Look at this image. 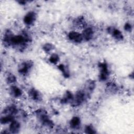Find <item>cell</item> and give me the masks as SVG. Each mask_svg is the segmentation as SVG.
Returning <instances> with one entry per match:
<instances>
[{
  "mask_svg": "<svg viewBox=\"0 0 134 134\" xmlns=\"http://www.w3.org/2000/svg\"><path fill=\"white\" fill-rule=\"evenodd\" d=\"M15 119V116L12 115H2L0 121L2 125L9 124Z\"/></svg>",
  "mask_w": 134,
  "mask_h": 134,
  "instance_id": "21",
  "label": "cell"
},
{
  "mask_svg": "<svg viewBox=\"0 0 134 134\" xmlns=\"http://www.w3.org/2000/svg\"><path fill=\"white\" fill-rule=\"evenodd\" d=\"M28 95L29 97L35 102L39 103L42 100L43 97L41 93L36 88L32 87L29 88L28 91Z\"/></svg>",
  "mask_w": 134,
  "mask_h": 134,
  "instance_id": "9",
  "label": "cell"
},
{
  "mask_svg": "<svg viewBox=\"0 0 134 134\" xmlns=\"http://www.w3.org/2000/svg\"><path fill=\"white\" fill-rule=\"evenodd\" d=\"M14 35V32L10 29H6L4 31L2 37V42L5 47H12V40Z\"/></svg>",
  "mask_w": 134,
  "mask_h": 134,
  "instance_id": "10",
  "label": "cell"
},
{
  "mask_svg": "<svg viewBox=\"0 0 134 134\" xmlns=\"http://www.w3.org/2000/svg\"><path fill=\"white\" fill-rule=\"evenodd\" d=\"M58 69L61 72L63 76L65 78H68L70 75V72L68 67L64 64L60 63L58 64Z\"/></svg>",
  "mask_w": 134,
  "mask_h": 134,
  "instance_id": "18",
  "label": "cell"
},
{
  "mask_svg": "<svg viewBox=\"0 0 134 134\" xmlns=\"http://www.w3.org/2000/svg\"><path fill=\"white\" fill-rule=\"evenodd\" d=\"M84 131L86 133H90V134H93L96 133V131L95 129V128L93 127L92 125H87L84 127Z\"/></svg>",
  "mask_w": 134,
  "mask_h": 134,
  "instance_id": "24",
  "label": "cell"
},
{
  "mask_svg": "<svg viewBox=\"0 0 134 134\" xmlns=\"http://www.w3.org/2000/svg\"><path fill=\"white\" fill-rule=\"evenodd\" d=\"M18 113L16 106L14 104L9 105L6 106L2 111V115H12L15 116Z\"/></svg>",
  "mask_w": 134,
  "mask_h": 134,
  "instance_id": "13",
  "label": "cell"
},
{
  "mask_svg": "<svg viewBox=\"0 0 134 134\" xmlns=\"http://www.w3.org/2000/svg\"><path fill=\"white\" fill-rule=\"evenodd\" d=\"M55 49V46L51 43L47 42L43 44L42 46V49L43 51L47 53H50L53 51Z\"/></svg>",
  "mask_w": 134,
  "mask_h": 134,
  "instance_id": "22",
  "label": "cell"
},
{
  "mask_svg": "<svg viewBox=\"0 0 134 134\" xmlns=\"http://www.w3.org/2000/svg\"><path fill=\"white\" fill-rule=\"evenodd\" d=\"M5 81L9 85H14L17 81V77L13 73L9 72L6 74Z\"/></svg>",
  "mask_w": 134,
  "mask_h": 134,
  "instance_id": "20",
  "label": "cell"
},
{
  "mask_svg": "<svg viewBox=\"0 0 134 134\" xmlns=\"http://www.w3.org/2000/svg\"><path fill=\"white\" fill-rule=\"evenodd\" d=\"M124 30L128 32H130L132 30V25L129 22H126L124 26Z\"/></svg>",
  "mask_w": 134,
  "mask_h": 134,
  "instance_id": "25",
  "label": "cell"
},
{
  "mask_svg": "<svg viewBox=\"0 0 134 134\" xmlns=\"http://www.w3.org/2000/svg\"><path fill=\"white\" fill-rule=\"evenodd\" d=\"M34 63L31 60H26L20 62L17 66L18 73L23 76H26L29 74L34 68Z\"/></svg>",
  "mask_w": 134,
  "mask_h": 134,
  "instance_id": "4",
  "label": "cell"
},
{
  "mask_svg": "<svg viewBox=\"0 0 134 134\" xmlns=\"http://www.w3.org/2000/svg\"><path fill=\"white\" fill-rule=\"evenodd\" d=\"M107 33L110 35L115 40L118 41H122L124 36L122 32L118 28L113 26H109L107 28Z\"/></svg>",
  "mask_w": 134,
  "mask_h": 134,
  "instance_id": "7",
  "label": "cell"
},
{
  "mask_svg": "<svg viewBox=\"0 0 134 134\" xmlns=\"http://www.w3.org/2000/svg\"><path fill=\"white\" fill-rule=\"evenodd\" d=\"M69 40L74 44H80L83 42V39L81 32L77 30H71L68 34Z\"/></svg>",
  "mask_w": 134,
  "mask_h": 134,
  "instance_id": "6",
  "label": "cell"
},
{
  "mask_svg": "<svg viewBox=\"0 0 134 134\" xmlns=\"http://www.w3.org/2000/svg\"><path fill=\"white\" fill-rule=\"evenodd\" d=\"M17 3H18L19 4L21 5H25L26 4V3H27V1H17Z\"/></svg>",
  "mask_w": 134,
  "mask_h": 134,
  "instance_id": "26",
  "label": "cell"
},
{
  "mask_svg": "<svg viewBox=\"0 0 134 134\" xmlns=\"http://www.w3.org/2000/svg\"><path fill=\"white\" fill-rule=\"evenodd\" d=\"M83 41H90L93 39L95 35V30L92 27L86 26L84 28L81 32Z\"/></svg>",
  "mask_w": 134,
  "mask_h": 134,
  "instance_id": "8",
  "label": "cell"
},
{
  "mask_svg": "<svg viewBox=\"0 0 134 134\" xmlns=\"http://www.w3.org/2000/svg\"><path fill=\"white\" fill-rule=\"evenodd\" d=\"M88 96L83 91V90H79L74 94L73 100L70 105L73 107H77L82 105L88 98Z\"/></svg>",
  "mask_w": 134,
  "mask_h": 134,
  "instance_id": "2",
  "label": "cell"
},
{
  "mask_svg": "<svg viewBox=\"0 0 134 134\" xmlns=\"http://www.w3.org/2000/svg\"><path fill=\"white\" fill-rule=\"evenodd\" d=\"M106 91L109 94H114L118 91V86L113 82H109L106 85Z\"/></svg>",
  "mask_w": 134,
  "mask_h": 134,
  "instance_id": "17",
  "label": "cell"
},
{
  "mask_svg": "<svg viewBox=\"0 0 134 134\" xmlns=\"http://www.w3.org/2000/svg\"><path fill=\"white\" fill-rule=\"evenodd\" d=\"M96 86V84L95 81L92 79H88L85 82L83 90L89 97L95 90Z\"/></svg>",
  "mask_w": 134,
  "mask_h": 134,
  "instance_id": "11",
  "label": "cell"
},
{
  "mask_svg": "<svg viewBox=\"0 0 134 134\" xmlns=\"http://www.w3.org/2000/svg\"><path fill=\"white\" fill-rule=\"evenodd\" d=\"M85 24L86 23L84 18L81 16H79L76 18H75V19L73 20V25L75 27H82L84 28L86 26Z\"/></svg>",
  "mask_w": 134,
  "mask_h": 134,
  "instance_id": "19",
  "label": "cell"
},
{
  "mask_svg": "<svg viewBox=\"0 0 134 134\" xmlns=\"http://www.w3.org/2000/svg\"><path fill=\"white\" fill-rule=\"evenodd\" d=\"M20 128V123L15 119L9 124L8 131L10 133H17L19 132Z\"/></svg>",
  "mask_w": 134,
  "mask_h": 134,
  "instance_id": "14",
  "label": "cell"
},
{
  "mask_svg": "<svg viewBox=\"0 0 134 134\" xmlns=\"http://www.w3.org/2000/svg\"><path fill=\"white\" fill-rule=\"evenodd\" d=\"M98 80L100 82H105L108 80L110 76V70L108 64L105 61L100 62L98 64Z\"/></svg>",
  "mask_w": 134,
  "mask_h": 134,
  "instance_id": "3",
  "label": "cell"
},
{
  "mask_svg": "<svg viewBox=\"0 0 134 134\" xmlns=\"http://www.w3.org/2000/svg\"><path fill=\"white\" fill-rule=\"evenodd\" d=\"M34 114L38 121L42 126L50 129L53 127L54 123L49 117L47 111L45 109L38 108L35 110Z\"/></svg>",
  "mask_w": 134,
  "mask_h": 134,
  "instance_id": "1",
  "label": "cell"
},
{
  "mask_svg": "<svg viewBox=\"0 0 134 134\" xmlns=\"http://www.w3.org/2000/svg\"><path fill=\"white\" fill-rule=\"evenodd\" d=\"M74 96V94L70 91H66L63 94L61 99H60V102L62 104H71L72 102Z\"/></svg>",
  "mask_w": 134,
  "mask_h": 134,
  "instance_id": "15",
  "label": "cell"
},
{
  "mask_svg": "<svg viewBox=\"0 0 134 134\" xmlns=\"http://www.w3.org/2000/svg\"><path fill=\"white\" fill-rule=\"evenodd\" d=\"M9 95L14 98H18L22 96L23 94V90L15 84L10 85L8 90Z\"/></svg>",
  "mask_w": 134,
  "mask_h": 134,
  "instance_id": "12",
  "label": "cell"
},
{
  "mask_svg": "<svg viewBox=\"0 0 134 134\" xmlns=\"http://www.w3.org/2000/svg\"><path fill=\"white\" fill-rule=\"evenodd\" d=\"M48 60L51 64L54 65L58 64L60 62V56L56 53H53L50 54Z\"/></svg>",
  "mask_w": 134,
  "mask_h": 134,
  "instance_id": "23",
  "label": "cell"
},
{
  "mask_svg": "<svg viewBox=\"0 0 134 134\" xmlns=\"http://www.w3.org/2000/svg\"><path fill=\"white\" fill-rule=\"evenodd\" d=\"M37 18V13L34 10L27 12L23 17L24 24L28 27L32 26L35 23Z\"/></svg>",
  "mask_w": 134,
  "mask_h": 134,
  "instance_id": "5",
  "label": "cell"
},
{
  "mask_svg": "<svg viewBox=\"0 0 134 134\" xmlns=\"http://www.w3.org/2000/svg\"><path fill=\"white\" fill-rule=\"evenodd\" d=\"M81 125V119L79 116H74L72 117L69 121V126L70 128L74 130L80 128Z\"/></svg>",
  "mask_w": 134,
  "mask_h": 134,
  "instance_id": "16",
  "label": "cell"
}]
</instances>
